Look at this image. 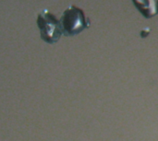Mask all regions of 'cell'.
<instances>
[{
	"instance_id": "1",
	"label": "cell",
	"mask_w": 158,
	"mask_h": 141,
	"mask_svg": "<svg viewBox=\"0 0 158 141\" xmlns=\"http://www.w3.org/2000/svg\"><path fill=\"white\" fill-rule=\"evenodd\" d=\"M59 21L66 36L76 35L90 26V19L85 17L83 10L73 5L64 10Z\"/></svg>"
},
{
	"instance_id": "2",
	"label": "cell",
	"mask_w": 158,
	"mask_h": 141,
	"mask_svg": "<svg viewBox=\"0 0 158 141\" xmlns=\"http://www.w3.org/2000/svg\"><path fill=\"white\" fill-rule=\"evenodd\" d=\"M37 25L42 39L49 43L56 42L62 33L60 21L49 10H42L37 17Z\"/></svg>"
},
{
	"instance_id": "3",
	"label": "cell",
	"mask_w": 158,
	"mask_h": 141,
	"mask_svg": "<svg viewBox=\"0 0 158 141\" xmlns=\"http://www.w3.org/2000/svg\"><path fill=\"white\" fill-rule=\"evenodd\" d=\"M135 7L146 18L158 15V0H132Z\"/></svg>"
}]
</instances>
